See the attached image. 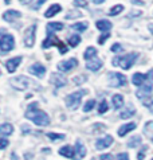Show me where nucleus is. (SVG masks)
I'll return each instance as SVG.
<instances>
[{
	"label": "nucleus",
	"mask_w": 153,
	"mask_h": 160,
	"mask_svg": "<svg viewBox=\"0 0 153 160\" xmlns=\"http://www.w3.org/2000/svg\"><path fill=\"white\" fill-rule=\"evenodd\" d=\"M105 0H93V3L94 4H101V3H103Z\"/></svg>",
	"instance_id": "3c124183"
},
{
	"label": "nucleus",
	"mask_w": 153,
	"mask_h": 160,
	"mask_svg": "<svg viewBox=\"0 0 153 160\" xmlns=\"http://www.w3.org/2000/svg\"><path fill=\"white\" fill-rule=\"evenodd\" d=\"M116 160H129V155L126 152H122V153H118L117 155Z\"/></svg>",
	"instance_id": "e433bc0d"
},
{
	"label": "nucleus",
	"mask_w": 153,
	"mask_h": 160,
	"mask_svg": "<svg viewBox=\"0 0 153 160\" xmlns=\"http://www.w3.org/2000/svg\"><path fill=\"white\" fill-rule=\"evenodd\" d=\"M126 82H128V79L124 74H121V73H110L109 74V85L110 86L120 88V86H124Z\"/></svg>",
	"instance_id": "0eeeda50"
},
{
	"label": "nucleus",
	"mask_w": 153,
	"mask_h": 160,
	"mask_svg": "<svg viewBox=\"0 0 153 160\" xmlns=\"http://www.w3.org/2000/svg\"><path fill=\"white\" fill-rule=\"evenodd\" d=\"M63 23L61 22H51V23L47 24V31H51V32H55V31H62L63 30Z\"/></svg>",
	"instance_id": "b1692460"
},
{
	"label": "nucleus",
	"mask_w": 153,
	"mask_h": 160,
	"mask_svg": "<svg viewBox=\"0 0 153 160\" xmlns=\"http://www.w3.org/2000/svg\"><path fill=\"white\" fill-rule=\"evenodd\" d=\"M148 79H153V69L151 70L149 73H148Z\"/></svg>",
	"instance_id": "09e8293b"
},
{
	"label": "nucleus",
	"mask_w": 153,
	"mask_h": 160,
	"mask_svg": "<svg viewBox=\"0 0 153 160\" xmlns=\"http://www.w3.org/2000/svg\"><path fill=\"white\" fill-rule=\"evenodd\" d=\"M94 105H96V100H89L83 106V112H90L94 108Z\"/></svg>",
	"instance_id": "72a5a7b5"
},
{
	"label": "nucleus",
	"mask_w": 153,
	"mask_h": 160,
	"mask_svg": "<svg viewBox=\"0 0 153 160\" xmlns=\"http://www.w3.org/2000/svg\"><path fill=\"white\" fill-rule=\"evenodd\" d=\"M145 79H148V74H142V73H134L132 77V82L136 86H142L145 83Z\"/></svg>",
	"instance_id": "6ab92c4d"
},
{
	"label": "nucleus",
	"mask_w": 153,
	"mask_h": 160,
	"mask_svg": "<svg viewBox=\"0 0 153 160\" xmlns=\"http://www.w3.org/2000/svg\"><path fill=\"white\" fill-rule=\"evenodd\" d=\"M82 14H81L79 11H75V12H69V14L66 15V19H71V18H76V16H81Z\"/></svg>",
	"instance_id": "58836bf2"
},
{
	"label": "nucleus",
	"mask_w": 153,
	"mask_h": 160,
	"mask_svg": "<svg viewBox=\"0 0 153 160\" xmlns=\"http://www.w3.org/2000/svg\"><path fill=\"white\" fill-rule=\"evenodd\" d=\"M132 2L134 4H144V2H141V0H132Z\"/></svg>",
	"instance_id": "603ef678"
},
{
	"label": "nucleus",
	"mask_w": 153,
	"mask_h": 160,
	"mask_svg": "<svg viewBox=\"0 0 153 160\" xmlns=\"http://www.w3.org/2000/svg\"><path fill=\"white\" fill-rule=\"evenodd\" d=\"M61 10H62V7L59 6V4H52V6L48 8L46 12H44V16L46 18H52V16H55L58 12H61Z\"/></svg>",
	"instance_id": "4be33fe9"
},
{
	"label": "nucleus",
	"mask_w": 153,
	"mask_h": 160,
	"mask_svg": "<svg viewBox=\"0 0 153 160\" xmlns=\"http://www.w3.org/2000/svg\"><path fill=\"white\" fill-rule=\"evenodd\" d=\"M85 79H86V78H85L83 75H81V77H78V78H75V79H74V82H75V85H81V82L85 81Z\"/></svg>",
	"instance_id": "37998d69"
},
{
	"label": "nucleus",
	"mask_w": 153,
	"mask_h": 160,
	"mask_svg": "<svg viewBox=\"0 0 153 160\" xmlns=\"http://www.w3.org/2000/svg\"><path fill=\"white\" fill-rule=\"evenodd\" d=\"M85 155H86V148H85V145L82 144V141L76 140V143H75V160L83 159Z\"/></svg>",
	"instance_id": "dca6fc26"
},
{
	"label": "nucleus",
	"mask_w": 153,
	"mask_h": 160,
	"mask_svg": "<svg viewBox=\"0 0 153 160\" xmlns=\"http://www.w3.org/2000/svg\"><path fill=\"white\" fill-rule=\"evenodd\" d=\"M20 62H22V57H13V58L8 59L6 62V68L8 70V73H15V70L20 65Z\"/></svg>",
	"instance_id": "4468645a"
},
{
	"label": "nucleus",
	"mask_w": 153,
	"mask_h": 160,
	"mask_svg": "<svg viewBox=\"0 0 153 160\" xmlns=\"http://www.w3.org/2000/svg\"><path fill=\"white\" fill-rule=\"evenodd\" d=\"M111 101H113L114 109L122 108V105H124V97L121 96V94H114V96H113V98H111Z\"/></svg>",
	"instance_id": "393cba45"
},
{
	"label": "nucleus",
	"mask_w": 153,
	"mask_h": 160,
	"mask_svg": "<svg viewBox=\"0 0 153 160\" xmlns=\"http://www.w3.org/2000/svg\"><path fill=\"white\" fill-rule=\"evenodd\" d=\"M152 143H153V137H152Z\"/></svg>",
	"instance_id": "6e6d98bb"
},
{
	"label": "nucleus",
	"mask_w": 153,
	"mask_h": 160,
	"mask_svg": "<svg viewBox=\"0 0 153 160\" xmlns=\"http://www.w3.org/2000/svg\"><path fill=\"white\" fill-rule=\"evenodd\" d=\"M141 144V137L140 136H133L132 139L128 141V147L129 148H137Z\"/></svg>",
	"instance_id": "c85d7f7f"
},
{
	"label": "nucleus",
	"mask_w": 153,
	"mask_h": 160,
	"mask_svg": "<svg viewBox=\"0 0 153 160\" xmlns=\"http://www.w3.org/2000/svg\"><path fill=\"white\" fill-rule=\"evenodd\" d=\"M4 3H6V4H10V3H11V0H4Z\"/></svg>",
	"instance_id": "5fc2aeb1"
},
{
	"label": "nucleus",
	"mask_w": 153,
	"mask_h": 160,
	"mask_svg": "<svg viewBox=\"0 0 153 160\" xmlns=\"http://www.w3.org/2000/svg\"><path fill=\"white\" fill-rule=\"evenodd\" d=\"M151 129H153V121L146 122V128H145V131L148 132V131H151Z\"/></svg>",
	"instance_id": "c03bdc74"
},
{
	"label": "nucleus",
	"mask_w": 153,
	"mask_h": 160,
	"mask_svg": "<svg viewBox=\"0 0 153 160\" xmlns=\"http://www.w3.org/2000/svg\"><path fill=\"white\" fill-rule=\"evenodd\" d=\"M138 15H141V11H133V12H130V15L129 16H138Z\"/></svg>",
	"instance_id": "a18cd8bd"
},
{
	"label": "nucleus",
	"mask_w": 153,
	"mask_h": 160,
	"mask_svg": "<svg viewBox=\"0 0 153 160\" xmlns=\"http://www.w3.org/2000/svg\"><path fill=\"white\" fill-rule=\"evenodd\" d=\"M109 37H110V34H109V32H105V34H102L101 37L98 38V43H100V44H103V43L106 42V39L109 38Z\"/></svg>",
	"instance_id": "c9c22d12"
},
{
	"label": "nucleus",
	"mask_w": 153,
	"mask_h": 160,
	"mask_svg": "<svg viewBox=\"0 0 153 160\" xmlns=\"http://www.w3.org/2000/svg\"><path fill=\"white\" fill-rule=\"evenodd\" d=\"M107 109H109V105H107V101L106 100H102L101 104L98 105V113L100 114H103L107 112Z\"/></svg>",
	"instance_id": "473e14b6"
},
{
	"label": "nucleus",
	"mask_w": 153,
	"mask_h": 160,
	"mask_svg": "<svg viewBox=\"0 0 153 160\" xmlns=\"http://www.w3.org/2000/svg\"><path fill=\"white\" fill-rule=\"evenodd\" d=\"M152 90H153V83L146 82L142 86H140V89L136 92V96H137V98H145V97L151 94Z\"/></svg>",
	"instance_id": "9d476101"
},
{
	"label": "nucleus",
	"mask_w": 153,
	"mask_h": 160,
	"mask_svg": "<svg viewBox=\"0 0 153 160\" xmlns=\"http://www.w3.org/2000/svg\"><path fill=\"white\" fill-rule=\"evenodd\" d=\"M152 160H153V159H152Z\"/></svg>",
	"instance_id": "13d9d810"
},
{
	"label": "nucleus",
	"mask_w": 153,
	"mask_h": 160,
	"mask_svg": "<svg viewBox=\"0 0 153 160\" xmlns=\"http://www.w3.org/2000/svg\"><path fill=\"white\" fill-rule=\"evenodd\" d=\"M58 152H59V155H62V156H65L67 159H74L75 158V147L65 145V147H62Z\"/></svg>",
	"instance_id": "2eb2a0df"
},
{
	"label": "nucleus",
	"mask_w": 153,
	"mask_h": 160,
	"mask_svg": "<svg viewBox=\"0 0 153 160\" xmlns=\"http://www.w3.org/2000/svg\"><path fill=\"white\" fill-rule=\"evenodd\" d=\"M97 28L102 31V32H109V30L111 28V23L109 20H105V19H101V20H97Z\"/></svg>",
	"instance_id": "aec40b11"
},
{
	"label": "nucleus",
	"mask_w": 153,
	"mask_h": 160,
	"mask_svg": "<svg viewBox=\"0 0 153 160\" xmlns=\"http://www.w3.org/2000/svg\"><path fill=\"white\" fill-rule=\"evenodd\" d=\"M93 160H98V159H93Z\"/></svg>",
	"instance_id": "4d7b16f0"
},
{
	"label": "nucleus",
	"mask_w": 153,
	"mask_h": 160,
	"mask_svg": "<svg viewBox=\"0 0 153 160\" xmlns=\"http://www.w3.org/2000/svg\"><path fill=\"white\" fill-rule=\"evenodd\" d=\"M35 34H37V26L32 24L24 32V44L27 47H32L35 43Z\"/></svg>",
	"instance_id": "6e6552de"
},
{
	"label": "nucleus",
	"mask_w": 153,
	"mask_h": 160,
	"mask_svg": "<svg viewBox=\"0 0 153 160\" xmlns=\"http://www.w3.org/2000/svg\"><path fill=\"white\" fill-rule=\"evenodd\" d=\"M47 38L43 41V48H47V47H51V46H58L59 48V52L61 54H66L67 52V47L65 46V43L61 41L59 38H57L51 31H47Z\"/></svg>",
	"instance_id": "20e7f679"
},
{
	"label": "nucleus",
	"mask_w": 153,
	"mask_h": 160,
	"mask_svg": "<svg viewBox=\"0 0 153 160\" xmlns=\"http://www.w3.org/2000/svg\"><path fill=\"white\" fill-rule=\"evenodd\" d=\"M136 129V124L134 122H129V124H125V125H121V128L118 129V136H125L126 133H129V132H132V131H134Z\"/></svg>",
	"instance_id": "412c9836"
},
{
	"label": "nucleus",
	"mask_w": 153,
	"mask_h": 160,
	"mask_svg": "<svg viewBox=\"0 0 153 160\" xmlns=\"http://www.w3.org/2000/svg\"><path fill=\"white\" fill-rule=\"evenodd\" d=\"M20 16H22V14H20L19 11H16V10H8V11H6L3 14V19L6 20V22H13V20L19 19Z\"/></svg>",
	"instance_id": "a211bd4d"
},
{
	"label": "nucleus",
	"mask_w": 153,
	"mask_h": 160,
	"mask_svg": "<svg viewBox=\"0 0 153 160\" xmlns=\"http://www.w3.org/2000/svg\"><path fill=\"white\" fill-rule=\"evenodd\" d=\"M134 113H136V109L133 108L132 105H129L126 109L124 110V112H121V114H120V117L121 118H129V117H132V116H134Z\"/></svg>",
	"instance_id": "bb28decb"
},
{
	"label": "nucleus",
	"mask_w": 153,
	"mask_h": 160,
	"mask_svg": "<svg viewBox=\"0 0 153 160\" xmlns=\"http://www.w3.org/2000/svg\"><path fill=\"white\" fill-rule=\"evenodd\" d=\"M47 137L52 141H59V140H63L65 139V135L63 133H54V132H50L47 133Z\"/></svg>",
	"instance_id": "7c9ffc66"
},
{
	"label": "nucleus",
	"mask_w": 153,
	"mask_h": 160,
	"mask_svg": "<svg viewBox=\"0 0 153 160\" xmlns=\"http://www.w3.org/2000/svg\"><path fill=\"white\" fill-rule=\"evenodd\" d=\"M137 58H138V52H129V54L122 55V57H116L113 59V65L120 66L124 70H129L134 65Z\"/></svg>",
	"instance_id": "f03ea898"
},
{
	"label": "nucleus",
	"mask_w": 153,
	"mask_h": 160,
	"mask_svg": "<svg viewBox=\"0 0 153 160\" xmlns=\"http://www.w3.org/2000/svg\"><path fill=\"white\" fill-rule=\"evenodd\" d=\"M100 160H113V156L110 153H106V155H101Z\"/></svg>",
	"instance_id": "79ce46f5"
},
{
	"label": "nucleus",
	"mask_w": 153,
	"mask_h": 160,
	"mask_svg": "<svg viewBox=\"0 0 153 160\" xmlns=\"http://www.w3.org/2000/svg\"><path fill=\"white\" fill-rule=\"evenodd\" d=\"M76 65H78V61L75 58H70V59L62 61L61 63H58V69H59L62 73H67V72H70V70H73Z\"/></svg>",
	"instance_id": "1a4fd4ad"
},
{
	"label": "nucleus",
	"mask_w": 153,
	"mask_h": 160,
	"mask_svg": "<svg viewBox=\"0 0 153 160\" xmlns=\"http://www.w3.org/2000/svg\"><path fill=\"white\" fill-rule=\"evenodd\" d=\"M28 72L32 75H35V77L42 78V77H44V73H46V68H44L43 65H40V63H34V65L30 66Z\"/></svg>",
	"instance_id": "ddd939ff"
},
{
	"label": "nucleus",
	"mask_w": 153,
	"mask_h": 160,
	"mask_svg": "<svg viewBox=\"0 0 153 160\" xmlns=\"http://www.w3.org/2000/svg\"><path fill=\"white\" fill-rule=\"evenodd\" d=\"M26 117L30 118L31 121H34L39 127H46L50 124V117L47 116L46 112H43V110H40L38 108V102H32V104L27 108Z\"/></svg>",
	"instance_id": "f257e3e1"
},
{
	"label": "nucleus",
	"mask_w": 153,
	"mask_h": 160,
	"mask_svg": "<svg viewBox=\"0 0 153 160\" xmlns=\"http://www.w3.org/2000/svg\"><path fill=\"white\" fill-rule=\"evenodd\" d=\"M73 4L75 7H82L83 8V7L87 6V2H86V0H74Z\"/></svg>",
	"instance_id": "f704fd0d"
},
{
	"label": "nucleus",
	"mask_w": 153,
	"mask_h": 160,
	"mask_svg": "<svg viewBox=\"0 0 153 160\" xmlns=\"http://www.w3.org/2000/svg\"><path fill=\"white\" fill-rule=\"evenodd\" d=\"M44 2H47V0H37V3H35L34 6H32V8H34V10H39V8L43 6Z\"/></svg>",
	"instance_id": "ea45409f"
},
{
	"label": "nucleus",
	"mask_w": 153,
	"mask_h": 160,
	"mask_svg": "<svg viewBox=\"0 0 153 160\" xmlns=\"http://www.w3.org/2000/svg\"><path fill=\"white\" fill-rule=\"evenodd\" d=\"M12 132H13V127L11 125V124L4 122V124L0 125V135L8 136V135H12Z\"/></svg>",
	"instance_id": "5701e85b"
},
{
	"label": "nucleus",
	"mask_w": 153,
	"mask_h": 160,
	"mask_svg": "<svg viewBox=\"0 0 153 160\" xmlns=\"http://www.w3.org/2000/svg\"><path fill=\"white\" fill-rule=\"evenodd\" d=\"M145 148H146V147H145ZM144 155H145V149L141 151V152L138 153V160H142V159H144Z\"/></svg>",
	"instance_id": "49530a36"
},
{
	"label": "nucleus",
	"mask_w": 153,
	"mask_h": 160,
	"mask_svg": "<svg viewBox=\"0 0 153 160\" xmlns=\"http://www.w3.org/2000/svg\"><path fill=\"white\" fill-rule=\"evenodd\" d=\"M13 47H15L13 37L11 34L6 32L4 30H0V51H2V54H6V52L11 51Z\"/></svg>",
	"instance_id": "7ed1b4c3"
},
{
	"label": "nucleus",
	"mask_w": 153,
	"mask_h": 160,
	"mask_svg": "<svg viewBox=\"0 0 153 160\" xmlns=\"http://www.w3.org/2000/svg\"><path fill=\"white\" fill-rule=\"evenodd\" d=\"M86 90H78V92H75L73 93V94H69L66 97V105H67V108L69 109H76L78 106L81 105V100H82V97L86 94Z\"/></svg>",
	"instance_id": "39448f33"
},
{
	"label": "nucleus",
	"mask_w": 153,
	"mask_h": 160,
	"mask_svg": "<svg viewBox=\"0 0 153 160\" xmlns=\"http://www.w3.org/2000/svg\"><path fill=\"white\" fill-rule=\"evenodd\" d=\"M19 2L22 3V4H30L32 0H19Z\"/></svg>",
	"instance_id": "8fccbe9b"
},
{
	"label": "nucleus",
	"mask_w": 153,
	"mask_h": 160,
	"mask_svg": "<svg viewBox=\"0 0 153 160\" xmlns=\"http://www.w3.org/2000/svg\"><path fill=\"white\" fill-rule=\"evenodd\" d=\"M111 51L113 52H120V51H122V47H121L120 43H114L113 46H111Z\"/></svg>",
	"instance_id": "4c0bfd02"
},
{
	"label": "nucleus",
	"mask_w": 153,
	"mask_h": 160,
	"mask_svg": "<svg viewBox=\"0 0 153 160\" xmlns=\"http://www.w3.org/2000/svg\"><path fill=\"white\" fill-rule=\"evenodd\" d=\"M87 26L89 23L87 22H79V23H74V24H71V30H75V31H78V32H83L87 28Z\"/></svg>",
	"instance_id": "cd10ccee"
},
{
	"label": "nucleus",
	"mask_w": 153,
	"mask_h": 160,
	"mask_svg": "<svg viewBox=\"0 0 153 160\" xmlns=\"http://www.w3.org/2000/svg\"><path fill=\"white\" fill-rule=\"evenodd\" d=\"M111 143H113V137H111L110 135H107L105 137H101V139H98L96 141V149L102 151V149L107 148V147H110Z\"/></svg>",
	"instance_id": "9b49d317"
},
{
	"label": "nucleus",
	"mask_w": 153,
	"mask_h": 160,
	"mask_svg": "<svg viewBox=\"0 0 153 160\" xmlns=\"http://www.w3.org/2000/svg\"><path fill=\"white\" fill-rule=\"evenodd\" d=\"M86 68L90 70V72H97L102 68V61L100 58H93L86 62Z\"/></svg>",
	"instance_id": "f3484780"
},
{
	"label": "nucleus",
	"mask_w": 153,
	"mask_h": 160,
	"mask_svg": "<svg viewBox=\"0 0 153 160\" xmlns=\"http://www.w3.org/2000/svg\"><path fill=\"white\" fill-rule=\"evenodd\" d=\"M122 11H124V6H122V4H117V6L111 7V10L109 11V15L110 16H116V15H118L120 12H122Z\"/></svg>",
	"instance_id": "c756f323"
},
{
	"label": "nucleus",
	"mask_w": 153,
	"mask_h": 160,
	"mask_svg": "<svg viewBox=\"0 0 153 160\" xmlns=\"http://www.w3.org/2000/svg\"><path fill=\"white\" fill-rule=\"evenodd\" d=\"M146 106H148V108H149V110H151V112L153 113V101H152V102H149V104H146Z\"/></svg>",
	"instance_id": "de8ad7c7"
},
{
	"label": "nucleus",
	"mask_w": 153,
	"mask_h": 160,
	"mask_svg": "<svg viewBox=\"0 0 153 160\" xmlns=\"http://www.w3.org/2000/svg\"><path fill=\"white\" fill-rule=\"evenodd\" d=\"M81 43V37L79 35H73V37L69 38V44L71 47H76Z\"/></svg>",
	"instance_id": "2f4dec72"
},
{
	"label": "nucleus",
	"mask_w": 153,
	"mask_h": 160,
	"mask_svg": "<svg viewBox=\"0 0 153 160\" xmlns=\"http://www.w3.org/2000/svg\"><path fill=\"white\" fill-rule=\"evenodd\" d=\"M149 30H151V32H152V34H153V24H152V23H151V24H149Z\"/></svg>",
	"instance_id": "864d4df0"
},
{
	"label": "nucleus",
	"mask_w": 153,
	"mask_h": 160,
	"mask_svg": "<svg viewBox=\"0 0 153 160\" xmlns=\"http://www.w3.org/2000/svg\"><path fill=\"white\" fill-rule=\"evenodd\" d=\"M96 55H97V48H94V47H87L86 48V51H85V54H83V58L86 59V61H90V59H93V58H96Z\"/></svg>",
	"instance_id": "a878e982"
},
{
	"label": "nucleus",
	"mask_w": 153,
	"mask_h": 160,
	"mask_svg": "<svg viewBox=\"0 0 153 160\" xmlns=\"http://www.w3.org/2000/svg\"><path fill=\"white\" fill-rule=\"evenodd\" d=\"M8 145V140L7 139H0V149H4Z\"/></svg>",
	"instance_id": "a19ab883"
},
{
	"label": "nucleus",
	"mask_w": 153,
	"mask_h": 160,
	"mask_svg": "<svg viewBox=\"0 0 153 160\" xmlns=\"http://www.w3.org/2000/svg\"><path fill=\"white\" fill-rule=\"evenodd\" d=\"M50 82L52 83L55 88H62L66 85V78L62 75L61 73H52L51 77H50Z\"/></svg>",
	"instance_id": "f8f14e48"
},
{
	"label": "nucleus",
	"mask_w": 153,
	"mask_h": 160,
	"mask_svg": "<svg viewBox=\"0 0 153 160\" xmlns=\"http://www.w3.org/2000/svg\"><path fill=\"white\" fill-rule=\"evenodd\" d=\"M31 83H32L31 79L24 77V75H19V77H15L11 79V85L15 89H17V90H26Z\"/></svg>",
	"instance_id": "423d86ee"
}]
</instances>
